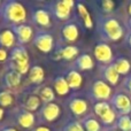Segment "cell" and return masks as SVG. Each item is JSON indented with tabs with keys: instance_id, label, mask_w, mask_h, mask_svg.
<instances>
[{
	"instance_id": "cell-7",
	"label": "cell",
	"mask_w": 131,
	"mask_h": 131,
	"mask_svg": "<svg viewBox=\"0 0 131 131\" xmlns=\"http://www.w3.org/2000/svg\"><path fill=\"white\" fill-rule=\"evenodd\" d=\"M93 55H94L95 60L101 64V67L113 63L114 59H115L112 47L105 41L95 44V46L93 47Z\"/></svg>"
},
{
	"instance_id": "cell-10",
	"label": "cell",
	"mask_w": 131,
	"mask_h": 131,
	"mask_svg": "<svg viewBox=\"0 0 131 131\" xmlns=\"http://www.w3.org/2000/svg\"><path fill=\"white\" fill-rule=\"evenodd\" d=\"M13 32L15 34L16 39H17L18 45H25L29 43L30 40H34L35 32L31 25L28 24H20V25H14L10 28Z\"/></svg>"
},
{
	"instance_id": "cell-29",
	"label": "cell",
	"mask_w": 131,
	"mask_h": 131,
	"mask_svg": "<svg viewBox=\"0 0 131 131\" xmlns=\"http://www.w3.org/2000/svg\"><path fill=\"white\" fill-rule=\"evenodd\" d=\"M15 101V94L10 90L0 91V107H9Z\"/></svg>"
},
{
	"instance_id": "cell-32",
	"label": "cell",
	"mask_w": 131,
	"mask_h": 131,
	"mask_svg": "<svg viewBox=\"0 0 131 131\" xmlns=\"http://www.w3.org/2000/svg\"><path fill=\"white\" fill-rule=\"evenodd\" d=\"M101 8L107 15H109L115 8V2L112 0H104V1H101Z\"/></svg>"
},
{
	"instance_id": "cell-28",
	"label": "cell",
	"mask_w": 131,
	"mask_h": 131,
	"mask_svg": "<svg viewBox=\"0 0 131 131\" xmlns=\"http://www.w3.org/2000/svg\"><path fill=\"white\" fill-rule=\"evenodd\" d=\"M85 131H101V125L99 121L94 117L93 115H88L83 121H82Z\"/></svg>"
},
{
	"instance_id": "cell-33",
	"label": "cell",
	"mask_w": 131,
	"mask_h": 131,
	"mask_svg": "<svg viewBox=\"0 0 131 131\" xmlns=\"http://www.w3.org/2000/svg\"><path fill=\"white\" fill-rule=\"evenodd\" d=\"M6 60H9V54L6 48L0 47V62H5Z\"/></svg>"
},
{
	"instance_id": "cell-3",
	"label": "cell",
	"mask_w": 131,
	"mask_h": 131,
	"mask_svg": "<svg viewBox=\"0 0 131 131\" xmlns=\"http://www.w3.org/2000/svg\"><path fill=\"white\" fill-rule=\"evenodd\" d=\"M30 68V59L27 48L23 45H16L9 53V69L15 70L23 76L29 72Z\"/></svg>"
},
{
	"instance_id": "cell-22",
	"label": "cell",
	"mask_w": 131,
	"mask_h": 131,
	"mask_svg": "<svg viewBox=\"0 0 131 131\" xmlns=\"http://www.w3.org/2000/svg\"><path fill=\"white\" fill-rule=\"evenodd\" d=\"M79 54V50L78 47L76 46H72V45H67L63 46V47H60L57 52L58 58L57 59H63V60H76V58L78 57Z\"/></svg>"
},
{
	"instance_id": "cell-21",
	"label": "cell",
	"mask_w": 131,
	"mask_h": 131,
	"mask_svg": "<svg viewBox=\"0 0 131 131\" xmlns=\"http://www.w3.org/2000/svg\"><path fill=\"white\" fill-rule=\"evenodd\" d=\"M44 78H45V71H44L43 67L35 64L30 68L29 72H28V79L30 83L35 84V85H40Z\"/></svg>"
},
{
	"instance_id": "cell-9",
	"label": "cell",
	"mask_w": 131,
	"mask_h": 131,
	"mask_svg": "<svg viewBox=\"0 0 131 131\" xmlns=\"http://www.w3.org/2000/svg\"><path fill=\"white\" fill-rule=\"evenodd\" d=\"M61 115V108L57 102L43 104L41 108L39 109V116L45 122H54Z\"/></svg>"
},
{
	"instance_id": "cell-30",
	"label": "cell",
	"mask_w": 131,
	"mask_h": 131,
	"mask_svg": "<svg viewBox=\"0 0 131 131\" xmlns=\"http://www.w3.org/2000/svg\"><path fill=\"white\" fill-rule=\"evenodd\" d=\"M116 128L120 131H131V117L130 115H121L116 121Z\"/></svg>"
},
{
	"instance_id": "cell-35",
	"label": "cell",
	"mask_w": 131,
	"mask_h": 131,
	"mask_svg": "<svg viewBox=\"0 0 131 131\" xmlns=\"http://www.w3.org/2000/svg\"><path fill=\"white\" fill-rule=\"evenodd\" d=\"M31 131H51L50 130V128H47V127H44V125H39V127H36V128H34Z\"/></svg>"
},
{
	"instance_id": "cell-38",
	"label": "cell",
	"mask_w": 131,
	"mask_h": 131,
	"mask_svg": "<svg viewBox=\"0 0 131 131\" xmlns=\"http://www.w3.org/2000/svg\"><path fill=\"white\" fill-rule=\"evenodd\" d=\"M4 115H5V111H4V108H2V107H0V121L4 118Z\"/></svg>"
},
{
	"instance_id": "cell-27",
	"label": "cell",
	"mask_w": 131,
	"mask_h": 131,
	"mask_svg": "<svg viewBox=\"0 0 131 131\" xmlns=\"http://www.w3.org/2000/svg\"><path fill=\"white\" fill-rule=\"evenodd\" d=\"M112 109H113V107H112L111 102L108 101H99V102H94V105H93V112L100 120L104 116H106Z\"/></svg>"
},
{
	"instance_id": "cell-42",
	"label": "cell",
	"mask_w": 131,
	"mask_h": 131,
	"mask_svg": "<svg viewBox=\"0 0 131 131\" xmlns=\"http://www.w3.org/2000/svg\"><path fill=\"white\" fill-rule=\"evenodd\" d=\"M129 115H130V117H131V113H130V114H129Z\"/></svg>"
},
{
	"instance_id": "cell-31",
	"label": "cell",
	"mask_w": 131,
	"mask_h": 131,
	"mask_svg": "<svg viewBox=\"0 0 131 131\" xmlns=\"http://www.w3.org/2000/svg\"><path fill=\"white\" fill-rule=\"evenodd\" d=\"M62 131H85L82 122H78V121H71L69 122L67 125H64Z\"/></svg>"
},
{
	"instance_id": "cell-17",
	"label": "cell",
	"mask_w": 131,
	"mask_h": 131,
	"mask_svg": "<svg viewBox=\"0 0 131 131\" xmlns=\"http://www.w3.org/2000/svg\"><path fill=\"white\" fill-rule=\"evenodd\" d=\"M101 76L102 79L106 82L107 84H109L111 86H116L120 83V76L121 75L116 71V69L114 68L113 63L102 66L101 67Z\"/></svg>"
},
{
	"instance_id": "cell-19",
	"label": "cell",
	"mask_w": 131,
	"mask_h": 131,
	"mask_svg": "<svg viewBox=\"0 0 131 131\" xmlns=\"http://www.w3.org/2000/svg\"><path fill=\"white\" fill-rule=\"evenodd\" d=\"M17 39L12 29H5L0 31V47L6 50H13L16 46Z\"/></svg>"
},
{
	"instance_id": "cell-26",
	"label": "cell",
	"mask_w": 131,
	"mask_h": 131,
	"mask_svg": "<svg viewBox=\"0 0 131 131\" xmlns=\"http://www.w3.org/2000/svg\"><path fill=\"white\" fill-rule=\"evenodd\" d=\"M53 86H54V91L59 95H67L70 91V86L64 76H58L53 82Z\"/></svg>"
},
{
	"instance_id": "cell-34",
	"label": "cell",
	"mask_w": 131,
	"mask_h": 131,
	"mask_svg": "<svg viewBox=\"0 0 131 131\" xmlns=\"http://www.w3.org/2000/svg\"><path fill=\"white\" fill-rule=\"evenodd\" d=\"M123 88L125 89V91H127L128 93L131 94V76H128L127 78L123 81Z\"/></svg>"
},
{
	"instance_id": "cell-37",
	"label": "cell",
	"mask_w": 131,
	"mask_h": 131,
	"mask_svg": "<svg viewBox=\"0 0 131 131\" xmlns=\"http://www.w3.org/2000/svg\"><path fill=\"white\" fill-rule=\"evenodd\" d=\"M1 131H17V129L13 128V127H5L1 129Z\"/></svg>"
},
{
	"instance_id": "cell-8",
	"label": "cell",
	"mask_w": 131,
	"mask_h": 131,
	"mask_svg": "<svg viewBox=\"0 0 131 131\" xmlns=\"http://www.w3.org/2000/svg\"><path fill=\"white\" fill-rule=\"evenodd\" d=\"M34 45L43 53H50L54 50V38L50 32L45 30L37 31L34 37Z\"/></svg>"
},
{
	"instance_id": "cell-39",
	"label": "cell",
	"mask_w": 131,
	"mask_h": 131,
	"mask_svg": "<svg viewBox=\"0 0 131 131\" xmlns=\"http://www.w3.org/2000/svg\"><path fill=\"white\" fill-rule=\"evenodd\" d=\"M128 13H129V15L131 17V2H129V5H128Z\"/></svg>"
},
{
	"instance_id": "cell-1",
	"label": "cell",
	"mask_w": 131,
	"mask_h": 131,
	"mask_svg": "<svg viewBox=\"0 0 131 131\" xmlns=\"http://www.w3.org/2000/svg\"><path fill=\"white\" fill-rule=\"evenodd\" d=\"M0 17L5 23L14 25L25 24L27 22V9L21 2L15 0H7L4 1L0 6Z\"/></svg>"
},
{
	"instance_id": "cell-24",
	"label": "cell",
	"mask_w": 131,
	"mask_h": 131,
	"mask_svg": "<svg viewBox=\"0 0 131 131\" xmlns=\"http://www.w3.org/2000/svg\"><path fill=\"white\" fill-rule=\"evenodd\" d=\"M76 8L78 12L79 16H81L82 21H83V24L86 29H92L93 28V20L91 17L90 13H89L88 8L85 7V5L83 2H77L76 4Z\"/></svg>"
},
{
	"instance_id": "cell-4",
	"label": "cell",
	"mask_w": 131,
	"mask_h": 131,
	"mask_svg": "<svg viewBox=\"0 0 131 131\" xmlns=\"http://www.w3.org/2000/svg\"><path fill=\"white\" fill-rule=\"evenodd\" d=\"M113 90L109 84H107L104 79H95L89 90V97L93 101H111L113 97Z\"/></svg>"
},
{
	"instance_id": "cell-20",
	"label": "cell",
	"mask_w": 131,
	"mask_h": 131,
	"mask_svg": "<svg viewBox=\"0 0 131 131\" xmlns=\"http://www.w3.org/2000/svg\"><path fill=\"white\" fill-rule=\"evenodd\" d=\"M64 77H66V79H67V82L71 90H77V89H79L82 86V84H83V76H82V74L78 70L74 69V68L68 70V71L66 72Z\"/></svg>"
},
{
	"instance_id": "cell-36",
	"label": "cell",
	"mask_w": 131,
	"mask_h": 131,
	"mask_svg": "<svg viewBox=\"0 0 131 131\" xmlns=\"http://www.w3.org/2000/svg\"><path fill=\"white\" fill-rule=\"evenodd\" d=\"M125 44L131 48V31H129L125 36Z\"/></svg>"
},
{
	"instance_id": "cell-41",
	"label": "cell",
	"mask_w": 131,
	"mask_h": 131,
	"mask_svg": "<svg viewBox=\"0 0 131 131\" xmlns=\"http://www.w3.org/2000/svg\"><path fill=\"white\" fill-rule=\"evenodd\" d=\"M105 131H120V130L115 129V128H109V129H107V130H105Z\"/></svg>"
},
{
	"instance_id": "cell-12",
	"label": "cell",
	"mask_w": 131,
	"mask_h": 131,
	"mask_svg": "<svg viewBox=\"0 0 131 131\" xmlns=\"http://www.w3.org/2000/svg\"><path fill=\"white\" fill-rule=\"evenodd\" d=\"M32 22L39 28L47 29L52 25V14L48 9H36L32 13Z\"/></svg>"
},
{
	"instance_id": "cell-2",
	"label": "cell",
	"mask_w": 131,
	"mask_h": 131,
	"mask_svg": "<svg viewBox=\"0 0 131 131\" xmlns=\"http://www.w3.org/2000/svg\"><path fill=\"white\" fill-rule=\"evenodd\" d=\"M98 32L105 41H117L124 36L121 22L112 15H105L99 18Z\"/></svg>"
},
{
	"instance_id": "cell-14",
	"label": "cell",
	"mask_w": 131,
	"mask_h": 131,
	"mask_svg": "<svg viewBox=\"0 0 131 131\" xmlns=\"http://www.w3.org/2000/svg\"><path fill=\"white\" fill-rule=\"evenodd\" d=\"M15 121L21 128H23V129H31L32 130L34 129L35 123H36V117H35L34 113L21 108L20 111L16 112Z\"/></svg>"
},
{
	"instance_id": "cell-13",
	"label": "cell",
	"mask_w": 131,
	"mask_h": 131,
	"mask_svg": "<svg viewBox=\"0 0 131 131\" xmlns=\"http://www.w3.org/2000/svg\"><path fill=\"white\" fill-rule=\"evenodd\" d=\"M79 36L78 25L75 22L68 21L61 28V40L64 43H74Z\"/></svg>"
},
{
	"instance_id": "cell-5",
	"label": "cell",
	"mask_w": 131,
	"mask_h": 131,
	"mask_svg": "<svg viewBox=\"0 0 131 131\" xmlns=\"http://www.w3.org/2000/svg\"><path fill=\"white\" fill-rule=\"evenodd\" d=\"M76 6L72 0H63V1H55L50 5V12L52 16H54L59 21H68L70 18L71 12Z\"/></svg>"
},
{
	"instance_id": "cell-40",
	"label": "cell",
	"mask_w": 131,
	"mask_h": 131,
	"mask_svg": "<svg viewBox=\"0 0 131 131\" xmlns=\"http://www.w3.org/2000/svg\"><path fill=\"white\" fill-rule=\"evenodd\" d=\"M128 27H129V31H131V17H129V20H128Z\"/></svg>"
},
{
	"instance_id": "cell-6",
	"label": "cell",
	"mask_w": 131,
	"mask_h": 131,
	"mask_svg": "<svg viewBox=\"0 0 131 131\" xmlns=\"http://www.w3.org/2000/svg\"><path fill=\"white\" fill-rule=\"evenodd\" d=\"M109 102L118 116L131 113V98L125 92H115Z\"/></svg>"
},
{
	"instance_id": "cell-11",
	"label": "cell",
	"mask_w": 131,
	"mask_h": 131,
	"mask_svg": "<svg viewBox=\"0 0 131 131\" xmlns=\"http://www.w3.org/2000/svg\"><path fill=\"white\" fill-rule=\"evenodd\" d=\"M41 99L39 98L38 94H36L35 92H27L24 93L22 98V101H21V106L23 109L28 112H34L38 111L41 108Z\"/></svg>"
},
{
	"instance_id": "cell-43",
	"label": "cell",
	"mask_w": 131,
	"mask_h": 131,
	"mask_svg": "<svg viewBox=\"0 0 131 131\" xmlns=\"http://www.w3.org/2000/svg\"><path fill=\"white\" fill-rule=\"evenodd\" d=\"M1 4H2V2H0V6H1Z\"/></svg>"
},
{
	"instance_id": "cell-23",
	"label": "cell",
	"mask_w": 131,
	"mask_h": 131,
	"mask_svg": "<svg viewBox=\"0 0 131 131\" xmlns=\"http://www.w3.org/2000/svg\"><path fill=\"white\" fill-rule=\"evenodd\" d=\"M113 66L120 75H128L131 70V62L124 57H117L114 59Z\"/></svg>"
},
{
	"instance_id": "cell-16",
	"label": "cell",
	"mask_w": 131,
	"mask_h": 131,
	"mask_svg": "<svg viewBox=\"0 0 131 131\" xmlns=\"http://www.w3.org/2000/svg\"><path fill=\"white\" fill-rule=\"evenodd\" d=\"M21 82H22V75L13 69L7 70L4 74V77H2V83H4L5 88H7V90L10 91L18 88Z\"/></svg>"
},
{
	"instance_id": "cell-15",
	"label": "cell",
	"mask_w": 131,
	"mask_h": 131,
	"mask_svg": "<svg viewBox=\"0 0 131 131\" xmlns=\"http://www.w3.org/2000/svg\"><path fill=\"white\" fill-rule=\"evenodd\" d=\"M68 107L76 117H83L89 111V102L82 98H72L68 102Z\"/></svg>"
},
{
	"instance_id": "cell-25",
	"label": "cell",
	"mask_w": 131,
	"mask_h": 131,
	"mask_svg": "<svg viewBox=\"0 0 131 131\" xmlns=\"http://www.w3.org/2000/svg\"><path fill=\"white\" fill-rule=\"evenodd\" d=\"M37 94L39 95V98L41 99L43 104H50V102H54L55 99V91L53 90L51 86L44 85L40 86L37 91Z\"/></svg>"
},
{
	"instance_id": "cell-18",
	"label": "cell",
	"mask_w": 131,
	"mask_h": 131,
	"mask_svg": "<svg viewBox=\"0 0 131 131\" xmlns=\"http://www.w3.org/2000/svg\"><path fill=\"white\" fill-rule=\"evenodd\" d=\"M93 67H94V60L88 53L79 54L74 62V69L78 71H88V70L93 69Z\"/></svg>"
}]
</instances>
